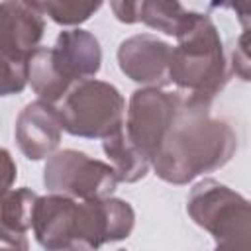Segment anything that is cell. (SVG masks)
I'll return each mask as SVG.
<instances>
[{"mask_svg": "<svg viewBox=\"0 0 251 251\" xmlns=\"http://www.w3.org/2000/svg\"><path fill=\"white\" fill-rule=\"evenodd\" d=\"M135 214L116 198L75 200L65 194L35 198L31 229L47 249H92L129 235Z\"/></svg>", "mask_w": 251, "mask_h": 251, "instance_id": "cell-1", "label": "cell"}, {"mask_svg": "<svg viewBox=\"0 0 251 251\" xmlns=\"http://www.w3.org/2000/svg\"><path fill=\"white\" fill-rule=\"evenodd\" d=\"M235 147L237 135L226 122L210 118L208 108L182 104L151 163L163 180L184 184L224 167Z\"/></svg>", "mask_w": 251, "mask_h": 251, "instance_id": "cell-2", "label": "cell"}, {"mask_svg": "<svg viewBox=\"0 0 251 251\" xmlns=\"http://www.w3.org/2000/svg\"><path fill=\"white\" fill-rule=\"evenodd\" d=\"M176 39L178 45L171 47L169 80L176 84L184 106L208 108L229 76L222 37L212 20L198 14Z\"/></svg>", "mask_w": 251, "mask_h": 251, "instance_id": "cell-3", "label": "cell"}, {"mask_svg": "<svg viewBox=\"0 0 251 251\" xmlns=\"http://www.w3.org/2000/svg\"><path fill=\"white\" fill-rule=\"evenodd\" d=\"M102 51L98 39L84 29L63 31L53 47H37L27 59V80L35 94L53 104L82 78L100 71Z\"/></svg>", "mask_w": 251, "mask_h": 251, "instance_id": "cell-4", "label": "cell"}, {"mask_svg": "<svg viewBox=\"0 0 251 251\" xmlns=\"http://www.w3.org/2000/svg\"><path fill=\"white\" fill-rule=\"evenodd\" d=\"M126 100L114 84L82 78L61 98L57 108L61 126L78 137H108L124 126Z\"/></svg>", "mask_w": 251, "mask_h": 251, "instance_id": "cell-5", "label": "cell"}, {"mask_svg": "<svg viewBox=\"0 0 251 251\" xmlns=\"http://www.w3.org/2000/svg\"><path fill=\"white\" fill-rule=\"evenodd\" d=\"M188 214L222 247H247L251 233L249 202L212 178L196 184L188 196Z\"/></svg>", "mask_w": 251, "mask_h": 251, "instance_id": "cell-6", "label": "cell"}, {"mask_svg": "<svg viewBox=\"0 0 251 251\" xmlns=\"http://www.w3.org/2000/svg\"><path fill=\"white\" fill-rule=\"evenodd\" d=\"M43 182L51 192L78 200H94L112 196L120 180L112 165L90 159L86 153L65 149L47 161Z\"/></svg>", "mask_w": 251, "mask_h": 251, "instance_id": "cell-7", "label": "cell"}, {"mask_svg": "<svg viewBox=\"0 0 251 251\" xmlns=\"http://www.w3.org/2000/svg\"><path fill=\"white\" fill-rule=\"evenodd\" d=\"M182 102L180 96L163 92L159 88H143L135 90L129 98L127 120L124 124V131L127 139L151 161L173 126Z\"/></svg>", "mask_w": 251, "mask_h": 251, "instance_id": "cell-8", "label": "cell"}, {"mask_svg": "<svg viewBox=\"0 0 251 251\" xmlns=\"http://www.w3.org/2000/svg\"><path fill=\"white\" fill-rule=\"evenodd\" d=\"M43 18L25 0L0 2V53L27 61L43 37Z\"/></svg>", "mask_w": 251, "mask_h": 251, "instance_id": "cell-9", "label": "cell"}, {"mask_svg": "<svg viewBox=\"0 0 251 251\" xmlns=\"http://www.w3.org/2000/svg\"><path fill=\"white\" fill-rule=\"evenodd\" d=\"M169 59L171 45L153 35H133L118 49L122 73L143 84H169Z\"/></svg>", "mask_w": 251, "mask_h": 251, "instance_id": "cell-10", "label": "cell"}, {"mask_svg": "<svg viewBox=\"0 0 251 251\" xmlns=\"http://www.w3.org/2000/svg\"><path fill=\"white\" fill-rule=\"evenodd\" d=\"M61 120L57 108L45 100L27 104L16 122V141L22 153L31 159H47L61 141Z\"/></svg>", "mask_w": 251, "mask_h": 251, "instance_id": "cell-11", "label": "cell"}, {"mask_svg": "<svg viewBox=\"0 0 251 251\" xmlns=\"http://www.w3.org/2000/svg\"><path fill=\"white\" fill-rule=\"evenodd\" d=\"M37 194L29 188L0 194V247H27L25 233L31 227V208Z\"/></svg>", "mask_w": 251, "mask_h": 251, "instance_id": "cell-12", "label": "cell"}, {"mask_svg": "<svg viewBox=\"0 0 251 251\" xmlns=\"http://www.w3.org/2000/svg\"><path fill=\"white\" fill-rule=\"evenodd\" d=\"M102 147H104V153L114 163V171L118 175V180L135 182V180L145 176L151 161L127 139L124 126L120 129H116L114 133H110L108 137H104Z\"/></svg>", "mask_w": 251, "mask_h": 251, "instance_id": "cell-13", "label": "cell"}, {"mask_svg": "<svg viewBox=\"0 0 251 251\" xmlns=\"http://www.w3.org/2000/svg\"><path fill=\"white\" fill-rule=\"evenodd\" d=\"M198 12H188L178 0H141L137 20L149 27L167 35H180L194 20Z\"/></svg>", "mask_w": 251, "mask_h": 251, "instance_id": "cell-14", "label": "cell"}, {"mask_svg": "<svg viewBox=\"0 0 251 251\" xmlns=\"http://www.w3.org/2000/svg\"><path fill=\"white\" fill-rule=\"evenodd\" d=\"M39 14H47L55 24L78 25L86 22L104 0H25Z\"/></svg>", "mask_w": 251, "mask_h": 251, "instance_id": "cell-15", "label": "cell"}, {"mask_svg": "<svg viewBox=\"0 0 251 251\" xmlns=\"http://www.w3.org/2000/svg\"><path fill=\"white\" fill-rule=\"evenodd\" d=\"M27 84V61H18L0 53V96L18 94Z\"/></svg>", "mask_w": 251, "mask_h": 251, "instance_id": "cell-16", "label": "cell"}, {"mask_svg": "<svg viewBox=\"0 0 251 251\" xmlns=\"http://www.w3.org/2000/svg\"><path fill=\"white\" fill-rule=\"evenodd\" d=\"M112 2V10L116 14V18L124 24H135L137 20V10L141 0H110Z\"/></svg>", "mask_w": 251, "mask_h": 251, "instance_id": "cell-17", "label": "cell"}, {"mask_svg": "<svg viewBox=\"0 0 251 251\" xmlns=\"http://www.w3.org/2000/svg\"><path fill=\"white\" fill-rule=\"evenodd\" d=\"M14 178H16V163L12 161L10 153L0 147V194L10 190Z\"/></svg>", "mask_w": 251, "mask_h": 251, "instance_id": "cell-18", "label": "cell"}, {"mask_svg": "<svg viewBox=\"0 0 251 251\" xmlns=\"http://www.w3.org/2000/svg\"><path fill=\"white\" fill-rule=\"evenodd\" d=\"M210 4L214 8H226V10H233L243 27H247V22H249V0H210Z\"/></svg>", "mask_w": 251, "mask_h": 251, "instance_id": "cell-19", "label": "cell"}]
</instances>
